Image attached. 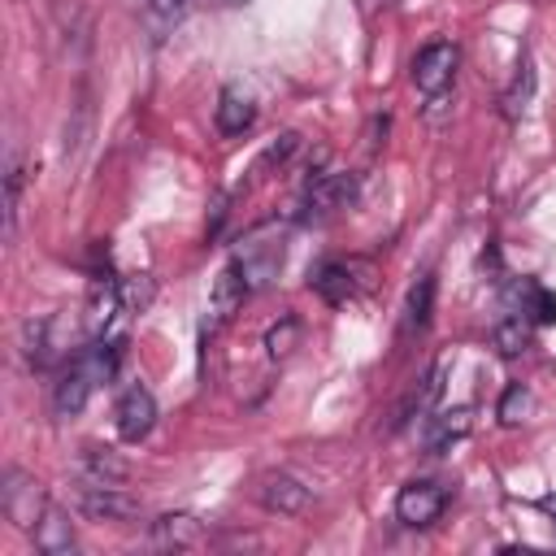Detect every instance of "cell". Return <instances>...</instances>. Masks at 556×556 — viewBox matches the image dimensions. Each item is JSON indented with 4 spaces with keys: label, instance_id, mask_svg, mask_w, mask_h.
I'll use <instances>...</instances> for the list:
<instances>
[{
    "label": "cell",
    "instance_id": "7a4b0ae2",
    "mask_svg": "<svg viewBox=\"0 0 556 556\" xmlns=\"http://www.w3.org/2000/svg\"><path fill=\"white\" fill-rule=\"evenodd\" d=\"M48 504L52 500H48V491H43V482L35 473H26L17 465H4V473H0V508L17 530L30 534L39 526V517L48 513Z\"/></svg>",
    "mask_w": 556,
    "mask_h": 556
},
{
    "label": "cell",
    "instance_id": "7402d4cb",
    "mask_svg": "<svg viewBox=\"0 0 556 556\" xmlns=\"http://www.w3.org/2000/svg\"><path fill=\"white\" fill-rule=\"evenodd\" d=\"M526 404H530L526 387H508L504 400H500V421H504V426H517V421H521L517 413H526Z\"/></svg>",
    "mask_w": 556,
    "mask_h": 556
},
{
    "label": "cell",
    "instance_id": "cb8c5ba5",
    "mask_svg": "<svg viewBox=\"0 0 556 556\" xmlns=\"http://www.w3.org/2000/svg\"><path fill=\"white\" fill-rule=\"evenodd\" d=\"M539 508H543L547 517H556V495H543V500H539Z\"/></svg>",
    "mask_w": 556,
    "mask_h": 556
},
{
    "label": "cell",
    "instance_id": "4fadbf2b",
    "mask_svg": "<svg viewBox=\"0 0 556 556\" xmlns=\"http://www.w3.org/2000/svg\"><path fill=\"white\" fill-rule=\"evenodd\" d=\"M126 473H130V465L113 452V447H100V443H87L83 452H78V478L83 482H104V486H117V482H126Z\"/></svg>",
    "mask_w": 556,
    "mask_h": 556
},
{
    "label": "cell",
    "instance_id": "30bf717a",
    "mask_svg": "<svg viewBox=\"0 0 556 556\" xmlns=\"http://www.w3.org/2000/svg\"><path fill=\"white\" fill-rule=\"evenodd\" d=\"M148 547H156V552H191V547H204V526L191 513H165V517L152 521Z\"/></svg>",
    "mask_w": 556,
    "mask_h": 556
},
{
    "label": "cell",
    "instance_id": "d4e9b609",
    "mask_svg": "<svg viewBox=\"0 0 556 556\" xmlns=\"http://www.w3.org/2000/svg\"><path fill=\"white\" fill-rule=\"evenodd\" d=\"M235 4H243V0H235Z\"/></svg>",
    "mask_w": 556,
    "mask_h": 556
},
{
    "label": "cell",
    "instance_id": "ba28073f",
    "mask_svg": "<svg viewBox=\"0 0 556 556\" xmlns=\"http://www.w3.org/2000/svg\"><path fill=\"white\" fill-rule=\"evenodd\" d=\"M256 500H261V508H269V513H282V517H300L304 508H308V486L295 478V473H287V469H269V473H261L256 478Z\"/></svg>",
    "mask_w": 556,
    "mask_h": 556
},
{
    "label": "cell",
    "instance_id": "7c38bea8",
    "mask_svg": "<svg viewBox=\"0 0 556 556\" xmlns=\"http://www.w3.org/2000/svg\"><path fill=\"white\" fill-rule=\"evenodd\" d=\"M30 534H35V547H39L43 556H70V552L78 547L74 521H70V513L56 508V504H48V513L39 517V526H35Z\"/></svg>",
    "mask_w": 556,
    "mask_h": 556
},
{
    "label": "cell",
    "instance_id": "8992f818",
    "mask_svg": "<svg viewBox=\"0 0 556 556\" xmlns=\"http://www.w3.org/2000/svg\"><path fill=\"white\" fill-rule=\"evenodd\" d=\"M248 278H243V269L239 265H226L217 278H213V291H208V317H204V339H213L239 308H243V300H248Z\"/></svg>",
    "mask_w": 556,
    "mask_h": 556
},
{
    "label": "cell",
    "instance_id": "8fae6325",
    "mask_svg": "<svg viewBox=\"0 0 556 556\" xmlns=\"http://www.w3.org/2000/svg\"><path fill=\"white\" fill-rule=\"evenodd\" d=\"M352 200H356V174H321V178H313V187L304 195V217L339 213Z\"/></svg>",
    "mask_w": 556,
    "mask_h": 556
},
{
    "label": "cell",
    "instance_id": "3957f363",
    "mask_svg": "<svg viewBox=\"0 0 556 556\" xmlns=\"http://www.w3.org/2000/svg\"><path fill=\"white\" fill-rule=\"evenodd\" d=\"M456 70H460V48L447 39H434L413 56V87L434 100L456 83Z\"/></svg>",
    "mask_w": 556,
    "mask_h": 556
},
{
    "label": "cell",
    "instance_id": "5b68a950",
    "mask_svg": "<svg viewBox=\"0 0 556 556\" xmlns=\"http://www.w3.org/2000/svg\"><path fill=\"white\" fill-rule=\"evenodd\" d=\"M369 261H356V256H348V261H326L317 274H313V291L326 300V304H348V300H356L365 287H369Z\"/></svg>",
    "mask_w": 556,
    "mask_h": 556
},
{
    "label": "cell",
    "instance_id": "e0dca14e",
    "mask_svg": "<svg viewBox=\"0 0 556 556\" xmlns=\"http://www.w3.org/2000/svg\"><path fill=\"white\" fill-rule=\"evenodd\" d=\"M22 182H26V165H22V156H17V152H9V169H4V239H13V230H17Z\"/></svg>",
    "mask_w": 556,
    "mask_h": 556
},
{
    "label": "cell",
    "instance_id": "2e32d148",
    "mask_svg": "<svg viewBox=\"0 0 556 556\" xmlns=\"http://www.w3.org/2000/svg\"><path fill=\"white\" fill-rule=\"evenodd\" d=\"M187 17V0H139V26L148 30L152 43L174 35V26Z\"/></svg>",
    "mask_w": 556,
    "mask_h": 556
},
{
    "label": "cell",
    "instance_id": "603a6c76",
    "mask_svg": "<svg viewBox=\"0 0 556 556\" xmlns=\"http://www.w3.org/2000/svg\"><path fill=\"white\" fill-rule=\"evenodd\" d=\"M291 339H295V321H291V317H287V326H282V330H278V326H274V330H269V339H265V343H269V356H282V352H287V343H291Z\"/></svg>",
    "mask_w": 556,
    "mask_h": 556
},
{
    "label": "cell",
    "instance_id": "277c9868",
    "mask_svg": "<svg viewBox=\"0 0 556 556\" xmlns=\"http://www.w3.org/2000/svg\"><path fill=\"white\" fill-rule=\"evenodd\" d=\"M443 508H447V486H439V482H430V478H413V482H404L400 495H395V521L408 526V530L434 526V521L443 517Z\"/></svg>",
    "mask_w": 556,
    "mask_h": 556
},
{
    "label": "cell",
    "instance_id": "52a82bcc",
    "mask_svg": "<svg viewBox=\"0 0 556 556\" xmlns=\"http://www.w3.org/2000/svg\"><path fill=\"white\" fill-rule=\"evenodd\" d=\"M113 421H117V434H122L126 443H143V439L152 434V426H156V400H152V391H148L143 382L126 387V391L117 395Z\"/></svg>",
    "mask_w": 556,
    "mask_h": 556
},
{
    "label": "cell",
    "instance_id": "9a60e30c",
    "mask_svg": "<svg viewBox=\"0 0 556 556\" xmlns=\"http://www.w3.org/2000/svg\"><path fill=\"white\" fill-rule=\"evenodd\" d=\"M213 122H217L222 135H243V130L256 122V104H252L239 87H222L217 109H213Z\"/></svg>",
    "mask_w": 556,
    "mask_h": 556
},
{
    "label": "cell",
    "instance_id": "9c48e42d",
    "mask_svg": "<svg viewBox=\"0 0 556 556\" xmlns=\"http://www.w3.org/2000/svg\"><path fill=\"white\" fill-rule=\"evenodd\" d=\"M78 508L96 521H135L139 517V500L126 495L122 486H104V482H83L78 486Z\"/></svg>",
    "mask_w": 556,
    "mask_h": 556
},
{
    "label": "cell",
    "instance_id": "44dd1931",
    "mask_svg": "<svg viewBox=\"0 0 556 556\" xmlns=\"http://www.w3.org/2000/svg\"><path fill=\"white\" fill-rule=\"evenodd\" d=\"M530 330H534L530 317H521V313L504 317V321L495 326V343H500V352H504V356H517V352L530 343Z\"/></svg>",
    "mask_w": 556,
    "mask_h": 556
},
{
    "label": "cell",
    "instance_id": "5bb4252c",
    "mask_svg": "<svg viewBox=\"0 0 556 556\" xmlns=\"http://www.w3.org/2000/svg\"><path fill=\"white\" fill-rule=\"evenodd\" d=\"M430 308H434V274H417V282L408 287V300H404L400 339L421 334V330H426V321H430Z\"/></svg>",
    "mask_w": 556,
    "mask_h": 556
},
{
    "label": "cell",
    "instance_id": "d6986e66",
    "mask_svg": "<svg viewBox=\"0 0 556 556\" xmlns=\"http://www.w3.org/2000/svg\"><path fill=\"white\" fill-rule=\"evenodd\" d=\"M517 295L526 300V304H521V317H530L534 326L556 321V295H552L547 287H539V282H521V287H517Z\"/></svg>",
    "mask_w": 556,
    "mask_h": 556
},
{
    "label": "cell",
    "instance_id": "6da1fadb",
    "mask_svg": "<svg viewBox=\"0 0 556 556\" xmlns=\"http://www.w3.org/2000/svg\"><path fill=\"white\" fill-rule=\"evenodd\" d=\"M117 361H122V343H113V339H96V343H87L83 352H74L70 365L61 369L56 387H52V413H56L61 421H65V417H78L83 404L91 400V391L113 378Z\"/></svg>",
    "mask_w": 556,
    "mask_h": 556
},
{
    "label": "cell",
    "instance_id": "ac0fdd59",
    "mask_svg": "<svg viewBox=\"0 0 556 556\" xmlns=\"http://www.w3.org/2000/svg\"><path fill=\"white\" fill-rule=\"evenodd\" d=\"M465 430H469V408H452V413H439V421H434L426 443H430V452H447L452 443L465 439Z\"/></svg>",
    "mask_w": 556,
    "mask_h": 556
},
{
    "label": "cell",
    "instance_id": "ffe728a7",
    "mask_svg": "<svg viewBox=\"0 0 556 556\" xmlns=\"http://www.w3.org/2000/svg\"><path fill=\"white\" fill-rule=\"evenodd\" d=\"M530 87H534V70H530V56H521L513 87L500 96V104H504V117H508V122H517V117H521V109H526V100H530Z\"/></svg>",
    "mask_w": 556,
    "mask_h": 556
}]
</instances>
